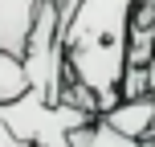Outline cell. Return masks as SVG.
Segmentation results:
<instances>
[{
	"instance_id": "4",
	"label": "cell",
	"mask_w": 155,
	"mask_h": 147,
	"mask_svg": "<svg viewBox=\"0 0 155 147\" xmlns=\"http://www.w3.org/2000/svg\"><path fill=\"white\" fill-rule=\"evenodd\" d=\"M29 70H25V57L8 53L0 45V102H16L21 94H29Z\"/></svg>"
},
{
	"instance_id": "7",
	"label": "cell",
	"mask_w": 155,
	"mask_h": 147,
	"mask_svg": "<svg viewBox=\"0 0 155 147\" xmlns=\"http://www.w3.org/2000/svg\"><path fill=\"white\" fill-rule=\"evenodd\" d=\"M143 147H155V139H147V143H143Z\"/></svg>"
},
{
	"instance_id": "1",
	"label": "cell",
	"mask_w": 155,
	"mask_h": 147,
	"mask_svg": "<svg viewBox=\"0 0 155 147\" xmlns=\"http://www.w3.org/2000/svg\"><path fill=\"white\" fill-rule=\"evenodd\" d=\"M143 0H82L74 25L61 33L70 78L98 94L102 115L123 102L127 53H131V25Z\"/></svg>"
},
{
	"instance_id": "6",
	"label": "cell",
	"mask_w": 155,
	"mask_h": 147,
	"mask_svg": "<svg viewBox=\"0 0 155 147\" xmlns=\"http://www.w3.org/2000/svg\"><path fill=\"white\" fill-rule=\"evenodd\" d=\"M0 147H29V143H25V139H16V135H12V127L0 119Z\"/></svg>"
},
{
	"instance_id": "3",
	"label": "cell",
	"mask_w": 155,
	"mask_h": 147,
	"mask_svg": "<svg viewBox=\"0 0 155 147\" xmlns=\"http://www.w3.org/2000/svg\"><path fill=\"white\" fill-rule=\"evenodd\" d=\"M102 123L147 143V139H155V98H123L114 110L102 115Z\"/></svg>"
},
{
	"instance_id": "5",
	"label": "cell",
	"mask_w": 155,
	"mask_h": 147,
	"mask_svg": "<svg viewBox=\"0 0 155 147\" xmlns=\"http://www.w3.org/2000/svg\"><path fill=\"white\" fill-rule=\"evenodd\" d=\"M90 147H143V139H131V135L114 131V127H106V123L98 119L94 131H90Z\"/></svg>"
},
{
	"instance_id": "2",
	"label": "cell",
	"mask_w": 155,
	"mask_h": 147,
	"mask_svg": "<svg viewBox=\"0 0 155 147\" xmlns=\"http://www.w3.org/2000/svg\"><path fill=\"white\" fill-rule=\"evenodd\" d=\"M37 8H41V0H0V45L8 53L25 57L33 21H37Z\"/></svg>"
}]
</instances>
